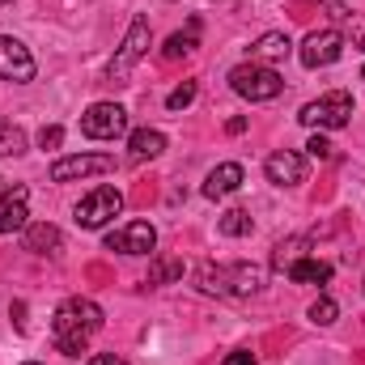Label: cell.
<instances>
[{
    "mask_svg": "<svg viewBox=\"0 0 365 365\" xmlns=\"http://www.w3.org/2000/svg\"><path fill=\"white\" fill-rule=\"evenodd\" d=\"M102 323H106V314H102L98 302H90V297H68V302H60V310L51 319V340H56V349L64 357H77V353L90 349V336L102 331Z\"/></svg>",
    "mask_w": 365,
    "mask_h": 365,
    "instance_id": "6da1fadb",
    "label": "cell"
},
{
    "mask_svg": "<svg viewBox=\"0 0 365 365\" xmlns=\"http://www.w3.org/2000/svg\"><path fill=\"white\" fill-rule=\"evenodd\" d=\"M195 284H200V293H212V297H251L264 289V268H255V264H200Z\"/></svg>",
    "mask_w": 365,
    "mask_h": 365,
    "instance_id": "7a4b0ae2",
    "label": "cell"
},
{
    "mask_svg": "<svg viewBox=\"0 0 365 365\" xmlns=\"http://www.w3.org/2000/svg\"><path fill=\"white\" fill-rule=\"evenodd\" d=\"M230 86H234V93L238 98H247V102H272V98H280V90H284V81H280V73L276 68H268V64H238L234 73H230Z\"/></svg>",
    "mask_w": 365,
    "mask_h": 365,
    "instance_id": "3957f363",
    "label": "cell"
},
{
    "mask_svg": "<svg viewBox=\"0 0 365 365\" xmlns=\"http://www.w3.org/2000/svg\"><path fill=\"white\" fill-rule=\"evenodd\" d=\"M149 43H153V30H149V17H132V26H128V34H123V43H119V51H115V60H110V68H106V77L110 81H128L132 77V68L145 60V51H149Z\"/></svg>",
    "mask_w": 365,
    "mask_h": 365,
    "instance_id": "277c9868",
    "label": "cell"
},
{
    "mask_svg": "<svg viewBox=\"0 0 365 365\" xmlns=\"http://www.w3.org/2000/svg\"><path fill=\"white\" fill-rule=\"evenodd\" d=\"M297 119H302L306 128H327V132L349 128V119H353V93H344V90L323 93L319 102H306Z\"/></svg>",
    "mask_w": 365,
    "mask_h": 365,
    "instance_id": "5b68a950",
    "label": "cell"
},
{
    "mask_svg": "<svg viewBox=\"0 0 365 365\" xmlns=\"http://www.w3.org/2000/svg\"><path fill=\"white\" fill-rule=\"evenodd\" d=\"M119 212H123V191L119 187H93L90 195L77 204V225L81 230H102Z\"/></svg>",
    "mask_w": 365,
    "mask_h": 365,
    "instance_id": "8992f818",
    "label": "cell"
},
{
    "mask_svg": "<svg viewBox=\"0 0 365 365\" xmlns=\"http://www.w3.org/2000/svg\"><path fill=\"white\" fill-rule=\"evenodd\" d=\"M81 132L90 140H115L128 132V110L119 102H93L90 110L81 115Z\"/></svg>",
    "mask_w": 365,
    "mask_h": 365,
    "instance_id": "52a82bcc",
    "label": "cell"
},
{
    "mask_svg": "<svg viewBox=\"0 0 365 365\" xmlns=\"http://www.w3.org/2000/svg\"><path fill=\"white\" fill-rule=\"evenodd\" d=\"M110 170H115L110 153H73V158H60L51 166V182H77L93 179V175H110Z\"/></svg>",
    "mask_w": 365,
    "mask_h": 365,
    "instance_id": "ba28073f",
    "label": "cell"
},
{
    "mask_svg": "<svg viewBox=\"0 0 365 365\" xmlns=\"http://www.w3.org/2000/svg\"><path fill=\"white\" fill-rule=\"evenodd\" d=\"M153 247H158V230L149 221H128L106 234V251H119V255H149Z\"/></svg>",
    "mask_w": 365,
    "mask_h": 365,
    "instance_id": "9c48e42d",
    "label": "cell"
},
{
    "mask_svg": "<svg viewBox=\"0 0 365 365\" xmlns=\"http://www.w3.org/2000/svg\"><path fill=\"white\" fill-rule=\"evenodd\" d=\"M340 51H344V34H340V30H314V34H306L297 60H302L306 68H327V64L340 60Z\"/></svg>",
    "mask_w": 365,
    "mask_h": 365,
    "instance_id": "30bf717a",
    "label": "cell"
},
{
    "mask_svg": "<svg viewBox=\"0 0 365 365\" xmlns=\"http://www.w3.org/2000/svg\"><path fill=\"white\" fill-rule=\"evenodd\" d=\"M0 81H34V56L9 34H0Z\"/></svg>",
    "mask_w": 365,
    "mask_h": 365,
    "instance_id": "8fae6325",
    "label": "cell"
},
{
    "mask_svg": "<svg viewBox=\"0 0 365 365\" xmlns=\"http://www.w3.org/2000/svg\"><path fill=\"white\" fill-rule=\"evenodd\" d=\"M264 175H268V182H276V187H297V182L306 179V162H302L297 153L280 149V153H272V158L264 162Z\"/></svg>",
    "mask_w": 365,
    "mask_h": 365,
    "instance_id": "7c38bea8",
    "label": "cell"
},
{
    "mask_svg": "<svg viewBox=\"0 0 365 365\" xmlns=\"http://www.w3.org/2000/svg\"><path fill=\"white\" fill-rule=\"evenodd\" d=\"M30 191L26 187H13V191H4L0 195V234H17V230H26V217H30Z\"/></svg>",
    "mask_w": 365,
    "mask_h": 365,
    "instance_id": "4fadbf2b",
    "label": "cell"
},
{
    "mask_svg": "<svg viewBox=\"0 0 365 365\" xmlns=\"http://www.w3.org/2000/svg\"><path fill=\"white\" fill-rule=\"evenodd\" d=\"M242 166L238 162H221L217 170H208V179H204V195L208 200H225V195H234L238 187H242Z\"/></svg>",
    "mask_w": 365,
    "mask_h": 365,
    "instance_id": "5bb4252c",
    "label": "cell"
},
{
    "mask_svg": "<svg viewBox=\"0 0 365 365\" xmlns=\"http://www.w3.org/2000/svg\"><path fill=\"white\" fill-rule=\"evenodd\" d=\"M128 153H132V162H153V158L166 153V136L158 128H140V132L128 136Z\"/></svg>",
    "mask_w": 365,
    "mask_h": 365,
    "instance_id": "9a60e30c",
    "label": "cell"
},
{
    "mask_svg": "<svg viewBox=\"0 0 365 365\" xmlns=\"http://www.w3.org/2000/svg\"><path fill=\"white\" fill-rule=\"evenodd\" d=\"M289 51H293L289 34H284V30H272V34H259V38H255L251 60H255V64H276V60H284Z\"/></svg>",
    "mask_w": 365,
    "mask_h": 365,
    "instance_id": "2e32d148",
    "label": "cell"
},
{
    "mask_svg": "<svg viewBox=\"0 0 365 365\" xmlns=\"http://www.w3.org/2000/svg\"><path fill=\"white\" fill-rule=\"evenodd\" d=\"M60 242H64V238H60V230H56V225H47V221H43V225H26V238H21V247H26V251H34V255H56V251H60Z\"/></svg>",
    "mask_w": 365,
    "mask_h": 365,
    "instance_id": "e0dca14e",
    "label": "cell"
},
{
    "mask_svg": "<svg viewBox=\"0 0 365 365\" xmlns=\"http://www.w3.org/2000/svg\"><path fill=\"white\" fill-rule=\"evenodd\" d=\"M195 47H200V17H191V21H187V30H179V34H170V38H166L162 60H182V56H191Z\"/></svg>",
    "mask_w": 365,
    "mask_h": 365,
    "instance_id": "ac0fdd59",
    "label": "cell"
},
{
    "mask_svg": "<svg viewBox=\"0 0 365 365\" xmlns=\"http://www.w3.org/2000/svg\"><path fill=\"white\" fill-rule=\"evenodd\" d=\"M284 276H289L293 284H327V280H331V264H323V259H310V255H306V259H297Z\"/></svg>",
    "mask_w": 365,
    "mask_h": 365,
    "instance_id": "d6986e66",
    "label": "cell"
},
{
    "mask_svg": "<svg viewBox=\"0 0 365 365\" xmlns=\"http://www.w3.org/2000/svg\"><path fill=\"white\" fill-rule=\"evenodd\" d=\"M306 247H310V238H284V242H276L272 247V272H289L297 259H306Z\"/></svg>",
    "mask_w": 365,
    "mask_h": 365,
    "instance_id": "ffe728a7",
    "label": "cell"
},
{
    "mask_svg": "<svg viewBox=\"0 0 365 365\" xmlns=\"http://www.w3.org/2000/svg\"><path fill=\"white\" fill-rule=\"evenodd\" d=\"M217 230H221L225 238H247V234L255 230V221H251V212H247V208H230V212H221Z\"/></svg>",
    "mask_w": 365,
    "mask_h": 365,
    "instance_id": "44dd1931",
    "label": "cell"
},
{
    "mask_svg": "<svg viewBox=\"0 0 365 365\" xmlns=\"http://www.w3.org/2000/svg\"><path fill=\"white\" fill-rule=\"evenodd\" d=\"M175 280H182V259L162 255V259L149 264V284H175Z\"/></svg>",
    "mask_w": 365,
    "mask_h": 365,
    "instance_id": "7402d4cb",
    "label": "cell"
},
{
    "mask_svg": "<svg viewBox=\"0 0 365 365\" xmlns=\"http://www.w3.org/2000/svg\"><path fill=\"white\" fill-rule=\"evenodd\" d=\"M21 149H26V132H21L17 123L0 119V158H13V153H21Z\"/></svg>",
    "mask_w": 365,
    "mask_h": 365,
    "instance_id": "603a6c76",
    "label": "cell"
},
{
    "mask_svg": "<svg viewBox=\"0 0 365 365\" xmlns=\"http://www.w3.org/2000/svg\"><path fill=\"white\" fill-rule=\"evenodd\" d=\"M336 314H340V306H336L331 297H319V302L310 306V323H319V327H331Z\"/></svg>",
    "mask_w": 365,
    "mask_h": 365,
    "instance_id": "cb8c5ba5",
    "label": "cell"
},
{
    "mask_svg": "<svg viewBox=\"0 0 365 365\" xmlns=\"http://www.w3.org/2000/svg\"><path fill=\"white\" fill-rule=\"evenodd\" d=\"M191 102H195V81H182L179 90L166 93V106H170V110H187Z\"/></svg>",
    "mask_w": 365,
    "mask_h": 365,
    "instance_id": "d4e9b609",
    "label": "cell"
},
{
    "mask_svg": "<svg viewBox=\"0 0 365 365\" xmlns=\"http://www.w3.org/2000/svg\"><path fill=\"white\" fill-rule=\"evenodd\" d=\"M306 153H310L314 162H327L336 149H331V140H327V136H310V140H306Z\"/></svg>",
    "mask_w": 365,
    "mask_h": 365,
    "instance_id": "484cf974",
    "label": "cell"
},
{
    "mask_svg": "<svg viewBox=\"0 0 365 365\" xmlns=\"http://www.w3.org/2000/svg\"><path fill=\"white\" fill-rule=\"evenodd\" d=\"M60 140H64V128L60 123H51V128L38 132V149H60Z\"/></svg>",
    "mask_w": 365,
    "mask_h": 365,
    "instance_id": "4316f807",
    "label": "cell"
},
{
    "mask_svg": "<svg viewBox=\"0 0 365 365\" xmlns=\"http://www.w3.org/2000/svg\"><path fill=\"white\" fill-rule=\"evenodd\" d=\"M319 9H323L327 17H336V21H344V17H353V13H349V9H344L340 0H319Z\"/></svg>",
    "mask_w": 365,
    "mask_h": 365,
    "instance_id": "83f0119b",
    "label": "cell"
},
{
    "mask_svg": "<svg viewBox=\"0 0 365 365\" xmlns=\"http://www.w3.org/2000/svg\"><path fill=\"white\" fill-rule=\"evenodd\" d=\"M221 365H259V361H255V353H247V349H238V353H230V357H225Z\"/></svg>",
    "mask_w": 365,
    "mask_h": 365,
    "instance_id": "f1b7e54d",
    "label": "cell"
},
{
    "mask_svg": "<svg viewBox=\"0 0 365 365\" xmlns=\"http://www.w3.org/2000/svg\"><path fill=\"white\" fill-rule=\"evenodd\" d=\"M90 365H128V361H119V357H110V353H98V357H90Z\"/></svg>",
    "mask_w": 365,
    "mask_h": 365,
    "instance_id": "f546056e",
    "label": "cell"
},
{
    "mask_svg": "<svg viewBox=\"0 0 365 365\" xmlns=\"http://www.w3.org/2000/svg\"><path fill=\"white\" fill-rule=\"evenodd\" d=\"M353 38H357V47L365 51V21H357V26H353Z\"/></svg>",
    "mask_w": 365,
    "mask_h": 365,
    "instance_id": "4dcf8cb0",
    "label": "cell"
},
{
    "mask_svg": "<svg viewBox=\"0 0 365 365\" xmlns=\"http://www.w3.org/2000/svg\"><path fill=\"white\" fill-rule=\"evenodd\" d=\"M0 4H13V0H0Z\"/></svg>",
    "mask_w": 365,
    "mask_h": 365,
    "instance_id": "1f68e13d",
    "label": "cell"
},
{
    "mask_svg": "<svg viewBox=\"0 0 365 365\" xmlns=\"http://www.w3.org/2000/svg\"><path fill=\"white\" fill-rule=\"evenodd\" d=\"M26 365H38V361H26Z\"/></svg>",
    "mask_w": 365,
    "mask_h": 365,
    "instance_id": "d6a6232c",
    "label": "cell"
},
{
    "mask_svg": "<svg viewBox=\"0 0 365 365\" xmlns=\"http://www.w3.org/2000/svg\"><path fill=\"white\" fill-rule=\"evenodd\" d=\"M361 77H365V68H361Z\"/></svg>",
    "mask_w": 365,
    "mask_h": 365,
    "instance_id": "836d02e7",
    "label": "cell"
},
{
    "mask_svg": "<svg viewBox=\"0 0 365 365\" xmlns=\"http://www.w3.org/2000/svg\"><path fill=\"white\" fill-rule=\"evenodd\" d=\"M361 289H365V284H361Z\"/></svg>",
    "mask_w": 365,
    "mask_h": 365,
    "instance_id": "e575fe53",
    "label": "cell"
}]
</instances>
